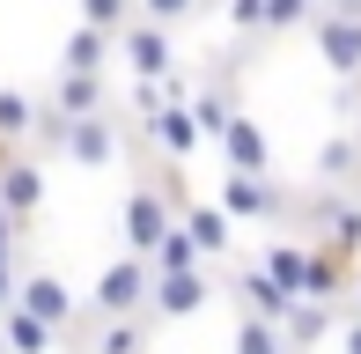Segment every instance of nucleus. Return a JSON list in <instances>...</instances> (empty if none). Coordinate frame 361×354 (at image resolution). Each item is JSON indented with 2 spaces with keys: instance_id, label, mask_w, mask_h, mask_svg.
<instances>
[{
  "instance_id": "obj_1",
  "label": "nucleus",
  "mask_w": 361,
  "mask_h": 354,
  "mask_svg": "<svg viewBox=\"0 0 361 354\" xmlns=\"http://www.w3.org/2000/svg\"><path fill=\"white\" fill-rule=\"evenodd\" d=\"M147 295H155V266H147V259H118V266L96 273L89 310L111 325V317H140V303H147Z\"/></svg>"
},
{
  "instance_id": "obj_2",
  "label": "nucleus",
  "mask_w": 361,
  "mask_h": 354,
  "mask_svg": "<svg viewBox=\"0 0 361 354\" xmlns=\"http://www.w3.org/2000/svg\"><path fill=\"white\" fill-rule=\"evenodd\" d=\"M170 229H177L170 200H162L155 185H140L133 200H126V236H133V259H155V251L170 244Z\"/></svg>"
},
{
  "instance_id": "obj_3",
  "label": "nucleus",
  "mask_w": 361,
  "mask_h": 354,
  "mask_svg": "<svg viewBox=\"0 0 361 354\" xmlns=\"http://www.w3.org/2000/svg\"><path fill=\"white\" fill-rule=\"evenodd\" d=\"M221 214L228 221H273L281 214V185L273 177H236V170H221Z\"/></svg>"
},
{
  "instance_id": "obj_4",
  "label": "nucleus",
  "mask_w": 361,
  "mask_h": 354,
  "mask_svg": "<svg viewBox=\"0 0 361 354\" xmlns=\"http://www.w3.org/2000/svg\"><path fill=\"white\" fill-rule=\"evenodd\" d=\"M118 52L133 59V74H140V82H170V74H177L170 30H155V23H126V30H118Z\"/></svg>"
},
{
  "instance_id": "obj_5",
  "label": "nucleus",
  "mask_w": 361,
  "mask_h": 354,
  "mask_svg": "<svg viewBox=\"0 0 361 354\" xmlns=\"http://www.w3.org/2000/svg\"><path fill=\"white\" fill-rule=\"evenodd\" d=\"M15 310H30L37 325L67 332V325H74V288L59 281V273H30V281H23V295H15Z\"/></svg>"
},
{
  "instance_id": "obj_6",
  "label": "nucleus",
  "mask_w": 361,
  "mask_h": 354,
  "mask_svg": "<svg viewBox=\"0 0 361 354\" xmlns=\"http://www.w3.org/2000/svg\"><path fill=\"white\" fill-rule=\"evenodd\" d=\"M317 52L332 74H361V15H317Z\"/></svg>"
},
{
  "instance_id": "obj_7",
  "label": "nucleus",
  "mask_w": 361,
  "mask_h": 354,
  "mask_svg": "<svg viewBox=\"0 0 361 354\" xmlns=\"http://www.w3.org/2000/svg\"><path fill=\"white\" fill-rule=\"evenodd\" d=\"M310 266H317V251H310V244H266V259H258V273H266L281 295H295V303L310 295Z\"/></svg>"
},
{
  "instance_id": "obj_8",
  "label": "nucleus",
  "mask_w": 361,
  "mask_h": 354,
  "mask_svg": "<svg viewBox=\"0 0 361 354\" xmlns=\"http://www.w3.org/2000/svg\"><path fill=\"white\" fill-rule=\"evenodd\" d=\"M207 295H214V288H207V273H155V295H147V310H155V317H192Z\"/></svg>"
},
{
  "instance_id": "obj_9",
  "label": "nucleus",
  "mask_w": 361,
  "mask_h": 354,
  "mask_svg": "<svg viewBox=\"0 0 361 354\" xmlns=\"http://www.w3.org/2000/svg\"><path fill=\"white\" fill-rule=\"evenodd\" d=\"M59 155H67V163L104 170L111 155H118V133H111V118H104V111H96V118H74V126H67V148H59Z\"/></svg>"
},
{
  "instance_id": "obj_10",
  "label": "nucleus",
  "mask_w": 361,
  "mask_h": 354,
  "mask_svg": "<svg viewBox=\"0 0 361 354\" xmlns=\"http://www.w3.org/2000/svg\"><path fill=\"white\" fill-rule=\"evenodd\" d=\"M221 163L236 170V177H266L273 148H266V133H258L251 118H228V133H221Z\"/></svg>"
},
{
  "instance_id": "obj_11",
  "label": "nucleus",
  "mask_w": 361,
  "mask_h": 354,
  "mask_svg": "<svg viewBox=\"0 0 361 354\" xmlns=\"http://www.w3.org/2000/svg\"><path fill=\"white\" fill-rule=\"evenodd\" d=\"M37 200H44V170L37 163H8V170H0V214H8V221H30Z\"/></svg>"
},
{
  "instance_id": "obj_12",
  "label": "nucleus",
  "mask_w": 361,
  "mask_h": 354,
  "mask_svg": "<svg viewBox=\"0 0 361 354\" xmlns=\"http://www.w3.org/2000/svg\"><path fill=\"white\" fill-rule=\"evenodd\" d=\"M147 140H155V148L170 155V163H185V155L200 148L207 133H200V126H192V111H177V104H170V111H155V118H147Z\"/></svg>"
},
{
  "instance_id": "obj_13",
  "label": "nucleus",
  "mask_w": 361,
  "mask_h": 354,
  "mask_svg": "<svg viewBox=\"0 0 361 354\" xmlns=\"http://www.w3.org/2000/svg\"><path fill=\"white\" fill-rule=\"evenodd\" d=\"M236 288H243V317H258V325H281V332H288V310H295V295H281V288H273L258 266L243 273Z\"/></svg>"
},
{
  "instance_id": "obj_14",
  "label": "nucleus",
  "mask_w": 361,
  "mask_h": 354,
  "mask_svg": "<svg viewBox=\"0 0 361 354\" xmlns=\"http://www.w3.org/2000/svg\"><path fill=\"white\" fill-rule=\"evenodd\" d=\"M185 236L200 244V259H228V244H236V221H228L221 207H200V200H192V214H185Z\"/></svg>"
},
{
  "instance_id": "obj_15",
  "label": "nucleus",
  "mask_w": 361,
  "mask_h": 354,
  "mask_svg": "<svg viewBox=\"0 0 361 354\" xmlns=\"http://www.w3.org/2000/svg\"><path fill=\"white\" fill-rule=\"evenodd\" d=\"M52 340H59V332L37 325L30 310H8V317H0V354H52Z\"/></svg>"
},
{
  "instance_id": "obj_16",
  "label": "nucleus",
  "mask_w": 361,
  "mask_h": 354,
  "mask_svg": "<svg viewBox=\"0 0 361 354\" xmlns=\"http://www.w3.org/2000/svg\"><path fill=\"white\" fill-rule=\"evenodd\" d=\"M23 133H37V104H30V96L23 89H0V170H8L15 163V140H23Z\"/></svg>"
},
{
  "instance_id": "obj_17",
  "label": "nucleus",
  "mask_w": 361,
  "mask_h": 354,
  "mask_svg": "<svg viewBox=\"0 0 361 354\" xmlns=\"http://www.w3.org/2000/svg\"><path fill=\"white\" fill-rule=\"evenodd\" d=\"M52 111H67V118H96V111H104V82H96V74H59Z\"/></svg>"
},
{
  "instance_id": "obj_18",
  "label": "nucleus",
  "mask_w": 361,
  "mask_h": 354,
  "mask_svg": "<svg viewBox=\"0 0 361 354\" xmlns=\"http://www.w3.org/2000/svg\"><path fill=\"white\" fill-rule=\"evenodd\" d=\"M111 44H118V37H104V30H74L59 67H67V74H104L111 67Z\"/></svg>"
},
{
  "instance_id": "obj_19",
  "label": "nucleus",
  "mask_w": 361,
  "mask_h": 354,
  "mask_svg": "<svg viewBox=\"0 0 361 354\" xmlns=\"http://www.w3.org/2000/svg\"><path fill=\"white\" fill-rule=\"evenodd\" d=\"M317 251H332V259H361V207H339V214H332V229H324V244Z\"/></svg>"
},
{
  "instance_id": "obj_20",
  "label": "nucleus",
  "mask_w": 361,
  "mask_h": 354,
  "mask_svg": "<svg viewBox=\"0 0 361 354\" xmlns=\"http://www.w3.org/2000/svg\"><path fill=\"white\" fill-rule=\"evenodd\" d=\"M324 332H332V303H295L288 310V347H310Z\"/></svg>"
},
{
  "instance_id": "obj_21",
  "label": "nucleus",
  "mask_w": 361,
  "mask_h": 354,
  "mask_svg": "<svg viewBox=\"0 0 361 354\" xmlns=\"http://www.w3.org/2000/svg\"><path fill=\"white\" fill-rule=\"evenodd\" d=\"M147 266H155V273H200V244L185 236V221L170 229V244H162V251H155Z\"/></svg>"
},
{
  "instance_id": "obj_22",
  "label": "nucleus",
  "mask_w": 361,
  "mask_h": 354,
  "mask_svg": "<svg viewBox=\"0 0 361 354\" xmlns=\"http://www.w3.org/2000/svg\"><path fill=\"white\" fill-rule=\"evenodd\" d=\"M147 347V325L140 317H111L104 332H96V354H140Z\"/></svg>"
},
{
  "instance_id": "obj_23",
  "label": "nucleus",
  "mask_w": 361,
  "mask_h": 354,
  "mask_svg": "<svg viewBox=\"0 0 361 354\" xmlns=\"http://www.w3.org/2000/svg\"><path fill=\"white\" fill-rule=\"evenodd\" d=\"M236 354H288V332L258 325V317H236Z\"/></svg>"
},
{
  "instance_id": "obj_24",
  "label": "nucleus",
  "mask_w": 361,
  "mask_h": 354,
  "mask_svg": "<svg viewBox=\"0 0 361 354\" xmlns=\"http://www.w3.org/2000/svg\"><path fill=\"white\" fill-rule=\"evenodd\" d=\"M126 8H133V0H81V30H104V37H118V30L133 23Z\"/></svg>"
},
{
  "instance_id": "obj_25",
  "label": "nucleus",
  "mask_w": 361,
  "mask_h": 354,
  "mask_svg": "<svg viewBox=\"0 0 361 354\" xmlns=\"http://www.w3.org/2000/svg\"><path fill=\"white\" fill-rule=\"evenodd\" d=\"M228 118H236V111L221 104V89H200V96H192V126H200V133H214V140H221V133H228Z\"/></svg>"
},
{
  "instance_id": "obj_26",
  "label": "nucleus",
  "mask_w": 361,
  "mask_h": 354,
  "mask_svg": "<svg viewBox=\"0 0 361 354\" xmlns=\"http://www.w3.org/2000/svg\"><path fill=\"white\" fill-rule=\"evenodd\" d=\"M228 30H273V0H228Z\"/></svg>"
},
{
  "instance_id": "obj_27",
  "label": "nucleus",
  "mask_w": 361,
  "mask_h": 354,
  "mask_svg": "<svg viewBox=\"0 0 361 354\" xmlns=\"http://www.w3.org/2000/svg\"><path fill=\"white\" fill-rule=\"evenodd\" d=\"M339 170H354V140H324L317 148V177L324 185H339Z\"/></svg>"
},
{
  "instance_id": "obj_28",
  "label": "nucleus",
  "mask_w": 361,
  "mask_h": 354,
  "mask_svg": "<svg viewBox=\"0 0 361 354\" xmlns=\"http://www.w3.org/2000/svg\"><path fill=\"white\" fill-rule=\"evenodd\" d=\"M192 8H200V0H140V23H155V30H170V23H185Z\"/></svg>"
},
{
  "instance_id": "obj_29",
  "label": "nucleus",
  "mask_w": 361,
  "mask_h": 354,
  "mask_svg": "<svg viewBox=\"0 0 361 354\" xmlns=\"http://www.w3.org/2000/svg\"><path fill=\"white\" fill-rule=\"evenodd\" d=\"M67 126H74L67 111H52V104L37 111V140H44V148H67Z\"/></svg>"
},
{
  "instance_id": "obj_30",
  "label": "nucleus",
  "mask_w": 361,
  "mask_h": 354,
  "mask_svg": "<svg viewBox=\"0 0 361 354\" xmlns=\"http://www.w3.org/2000/svg\"><path fill=\"white\" fill-rule=\"evenodd\" d=\"M15 295H23V281H15V273H8V251H0V317L15 310Z\"/></svg>"
},
{
  "instance_id": "obj_31",
  "label": "nucleus",
  "mask_w": 361,
  "mask_h": 354,
  "mask_svg": "<svg viewBox=\"0 0 361 354\" xmlns=\"http://www.w3.org/2000/svg\"><path fill=\"white\" fill-rule=\"evenodd\" d=\"M347 354H361V317H354V325H347Z\"/></svg>"
},
{
  "instance_id": "obj_32",
  "label": "nucleus",
  "mask_w": 361,
  "mask_h": 354,
  "mask_svg": "<svg viewBox=\"0 0 361 354\" xmlns=\"http://www.w3.org/2000/svg\"><path fill=\"white\" fill-rule=\"evenodd\" d=\"M332 15H361V0H332Z\"/></svg>"
},
{
  "instance_id": "obj_33",
  "label": "nucleus",
  "mask_w": 361,
  "mask_h": 354,
  "mask_svg": "<svg viewBox=\"0 0 361 354\" xmlns=\"http://www.w3.org/2000/svg\"><path fill=\"white\" fill-rule=\"evenodd\" d=\"M302 8H310V0H302Z\"/></svg>"
}]
</instances>
